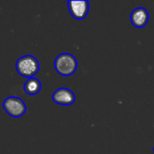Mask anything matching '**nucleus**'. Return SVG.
<instances>
[{
  "instance_id": "f257e3e1",
  "label": "nucleus",
  "mask_w": 154,
  "mask_h": 154,
  "mask_svg": "<svg viewBox=\"0 0 154 154\" xmlns=\"http://www.w3.org/2000/svg\"><path fill=\"white\" fill-rule=\"evenodd\" d=\"M54 68L60 75L69 77L77 70L78 61L70 53H60L54 60Z\"/></svg>"
},
{
  "instance_id": "f03ea898",
  "label": "nucleus",
  "mask_w": 154,
  "mask_h": 154,
  "mask_svg": "<svg viewBox=\"0 0 154 154\" xmlns=\"http://www.w3.org/2000/svg\"><path fill=\"white\" fill-rule=\"evenodd\" d=\"M15 69L19 75L30 79L33 78L40 69V64L37 59L32 55H24L19 58L15 63Z\"/></svg>"
},
{
  "instance_id": "7ed1b4c3",
  "label": "nucleus",
  "mask_w": 154,
  "mask_h": 154,
  "mask_svg": "<svg viewBox=\"0 0 154 154\" xmlns=\"http://www.w3.org/2000/svg\"><path fill=\"white\" fill-rule=\"evenodd\" d=\"M4 110L12 117L18 118L23 116L26 112V105L17 97H8L3 102Z\"/></svg>"
},
{
  "instance_id": "20e7f679",
  "label": "nucleus",
  "mask_w": 154,
  "mask_h": 154,
  "mask_svg": "<svg viewBox=\"0 0 154 154\" xmlns=\"http://www.w3.org/2000/svg\"><path fill=\"white\" fill-rule=\"evenodd\" d=\"M69 11L72 17L77 20H83L86 18L89 9L88 1H68Z\"/></svg>"
},
{
  "instance_id": "39448f33",
  "label": "nucleus",
  "mask_w": 154,
  "mask_h": 154,
  "mask_svg": "<svg viewBox=\"0 0 154 154\" xmlns=\"http://www.w3.org/2000/svg\"><path fill=\"white\" fill-rule=\"evenodd\" d=\"M52 100L54 103L60 106H70L75 102L76 97L70 89L67 88H60L53 92Z\"/></svg>"
},
{
  "instance_id": "423d86ee",
  "label": "nucleus",
  "mask_w": 154,
  "mask_h": 154,
  "mask_svg": "<svg viewBox=\"0 0 154 154\" xmlns=\"http://www.w3.org/2000/svg\"><path fill=\"white\" fill-rule=\"evenodd\" d=\"M130 20L132 24L136 28L144 27L149 21V13L143 7L135 8L130 15Z\"/></svg>"
},
{
  "instance_id": "0eeeda50",
  "label": "nucleus",
  "mask_w": 154,
  "mask_h": 154,
  "mask_svg": "<svg viewBox=\"0 0 154 154\" xmlns=\"http://www.w3.org/2000/svg\"><path fill=\"white\" fill-rule=\"evenodd\" d=\"M41 88H42L41 81L34 77L28 79L23 85L24 92L28 95H31V96L38 94L40 92Z\"/></svg>"
},
{
  "instance_id": "6e6552de",
  "label": "nucleus",
  "mask_w": 154,
  "mask_h": 154,
  "mask_svg": "<svg viewBox=\"0 0 154 154\" xmlns=\"http://www.w3.org/2000/svg\"><path fill=\"white\" fill-rule=\"evenodd\" d=\"M153 152H154V147H153Z\"/></svg>"
}]
</instances>
